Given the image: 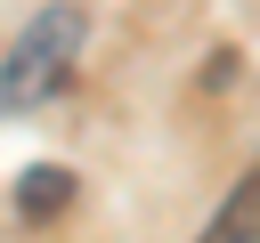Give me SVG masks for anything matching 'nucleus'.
Here are the masks:
<instances>
[{"instance_id":"f257e3e1","label":"nucleus","mask_w":260,"mask_h":243,"mask_svg":"<svg viewBox=\"0 0 260 243\" xmlns=\"http://www.w3.org/2000/svg\"><path fill=\"white\" fill-rule=\"evenodd\" d=\"M73 57H81V16H73V8H41V16L16 32L8 65H0V113H32V105L73 73Z\"/></svg>"},{"instance_id":"f03ea898","label":"nucleus","mask_w":260,"mask_h":243,"mask_svg":"<svg viewBox=\"0 0 260 243\" xmlns=\"http://www.w3.org/2000/svg\"><path fill=\"white\" fill-rule=\"evenodd\" d=\"M73 202V178L57 170V162H32L24 178H16V219H57Z\"/></svg>"},{"instance_id":"7ed1b4c3","label":"nucleus","mask_w":260,"mask_h":243,"mask_svg":"<svg viewBox=\"0 0 260 243\" xmlns=\"http://www.w3.org/2000/svg\"><path fill=\"white\" fill-rule=\"evenodd\" d=\"M203 243H260V178H244V186L219 202V219L203 227Z\"/></svg>"}]
</instances>
